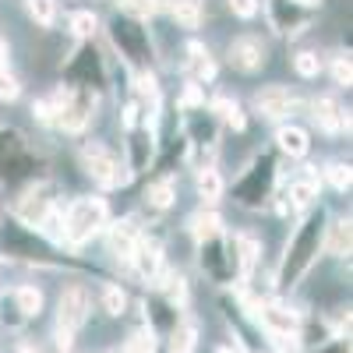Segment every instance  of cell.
Returning <instances> with one entry per match:
<instances>
[{
    "label": "cell",
    "mask_w": 353,
    "mask_h": 353,
    "mask_svg": "<svg viewBox=\"0 0 353 353\" xmlns=\"http://www.w3.org/2000/svg\"><path fill=\"white\" fill-rule=\"evenodd\" d=\"M314 226H318V223L311 219L307 230L301 233L297 241H293V251H290V258H286V265H283V276H279L283 286H293V283L307 272V265H311V258H314V251H318V241H321V230H314Z\"/></svg>",
    "instance_id": "7a4b0ae2"
},
{
    "label": "cell",
    "mask_w": 353,
    "mask_h": 353,
    "mask_svg": "<svg viewBox=\"0 0 353 353\" xmlns=\"http://www.w3.org/2000/svg\"><path fill=\"white\" fill-rule=\"evenodd\" d=\"M258 0H230V11L237 14V18H254L258 14Z\"/></svg>",
    "instance_id": "f546056e"
},
{
    "label": "cell",
    "mask_w": 353,
    "mask_h": 353,
    "mask_svg": "<svg viewBox=\"0 0 353 353\" xmlns=\"http://www.w3.org/2000/svg\"><path fill=\"white\" fill-rule=\"evenodd\" d=\"M194 346H198V329L191 325V321H176L173 325V339H170V353H194Z\"/></svg>",
    "instance_id": "9a60e30c"
},
{
    "label": "cell",
    "mask_w": 353,
    "mask_h": 353,
    "mask_svg": "<svg viewBox=\"0 0 353 353\" xmlns=\"http://www.w3.org/2000/svg\"><path fill=\"white\" fill-rule=\"evenodd\" d=\"M25 8L39 25H53L57 21V0H25Z\"/></svg>",
    "instance_id": "ffe728a7"
},
{
    "label": "cell",
    "mask_w": 353,
    "mask_h": 353,
    "mask_svg": "<svg viewBox=\"0 0 353 353\" xmlns=\"http://www.w3.org/2000/svg\"><path fill=\"white\" fill-rule=\"evenodd\" d=\"M332 78H336V85H350V78H353V71H350V61H339L332 64Z\"/></svg>",
    "instance_id": "1f68e13d"
},
{
    "label": "cell",
    "mask_w": 353,
    "mask_h": 353,
    "mask_svg": "<svg viewBox=\"0 0 353 353\" xmlns=\"http://www.w3.org/2000/svg\"><path fill=\"white\" fill-rule=\"evenodd\" d=\"M124 353H156V339H152V332H149V329L134 332V336L128 339Z\"/></svg>",
    "instance_id": "cb8c5ba5"
},
{
    "label": "cell",
    "mask_w": 353,
    "mask_h": 353,
    "mask_svg": "<svg viewBox=\"0 0 353 353\" xmlns=\"http://www.w3.org/2000/svg\"><path fill=\"white\" fill-rule=\"evenodd\" d=\"M166 293H170V301H173V304H184V301H188V286H184L181 276H173V279H170Z\"/></svg>",
    "instance_id": "4dcf8cb0"
},
{
    "label": "cell",
    "mask_w": 353,
    "mask_h": 353,
    "mask_svg": "<svg viewBox=\"0 0 353 353\" xmlns=\"http://www.w3.org/2000/svg\"><path fill=\"white\" fill-rule=\"evenodd\" d=\"M173 181H159L152 191H149V205H152V209H170V205H173Z\"/></svg>",
    "instance_id": "603a6c76"
},
{
    "label": "cell",
    "mask_w": 353,
    "mask_h": 353,
    "mask_svg": "<svg viewBox=\"0 0 353 353\" xmlns=\"http://www.w3.org/2000/svg\"><path fill=\"white\" fill-rule=\"evenodd\" d=\"M297 4H318V0H297Z\"/></svg>",
    "instance_id": "d590c367"
},
{
    "label": "cell",
    "mask_w": 353,
    "mask_h": 353,
    "mask_svg": "<svg viewBox=\"0 0 353 353\" xmlns=\"http://www.w3.org/2000/svg\"><path fill=\"white\" fill-rule=\"evenodd\" d=\"M276 141H279V149L286 152V156H293V159H301V156H307V134L301 131V128H279V134H276Z\"/></svg>",
    "instance_id": "7c38bea8"
},
{
    "label": "cell",
    "mask_w": 353,
    "mask_h": 353,
    "mask_svg": "<svg viewBox=\"0 0 353 353\" xmlns=\"http://www.w3.org/2000/svg\"><path fill=\"white\" fill-rule=\"evenodd\" d=\"M258 311H261L258 318H261V325H265V332H269V336H297L301 321H297V314L286 311L283 304H261Z\"/></svg>",
    "instance_id": "8992f818"
},
{
    "label": "cell",
    "mask_w": 353,
    "mask_h": 353,
    "mask_svg": "<svg viewBox=\"0 0 353 353\" xmlns=\"http://www.w3.org/2000/svg\"><path fill=\"white\" fill-rule=\"evenodd\" d=\"M106 226V201L103 198H78L64 216V241L81 244Z\"/></svg>",
    "instance_id": "6da1fadb"
},
{
    "label": "cell",
    "mask_w": 353,
    "mask_h": 353,
    "mask_svg": "<svg viewBox=\"0 0 353 353\" xmlns=\"http://www.w3.org/2000/svg\"><path fill=\"white\" fill-rule=\"evenodd\" d=\"M329 254H336V258L350 254V223L346 219L329 226Z\"/></svg>",
    "instance_id": "2e32d148"
},
{
    "label": "cell",
    "mask_w": 353,
    "mask_h": 353,
    "mask_svg": "<svg viewBox=\"0 0 353 353\" xmlns=\"http://www.w3.org/2000/svg\"><path fill=\"white\" fill-rule=\"evenodd\" d=\"M71 32L78 36V39H88L96 32V14L92 11H74L71 14Z\"/></svg>",
    "instance_id": "44dd1931"
},
{
    "label": "cell",
    "mask_w": 353,
    "mask_h": 353,
    "mask_svg": "<svg viewBox=\"0 0 353 353\" xmlns=\"http://www.w3.org/2000/svg\"><path fill=\"white\" fill-rule=\"evenodd\" d=\"M329 181H332L336 191H346V188H350V166H343V163L329 166Z\"/></svg>",
    "instance_id": "f1b7e54d"
},
{
    "label": "cell",
    "mask_w": 353,
    "mask_h": 353,
    "mask_svg": "<svg viewBox=\"0 0 353 353\" xmlns=\"http://www.w3.org/2000/svg\"><path fill=\"white\" fill-rule=\"evenodd\" d=\"M85 163H88V173H92V181L99 188H121L128 181V170L124 163L110 156L103 145H92V149H85Z\"/></svg>",
    "instance_id": "277c9868"
},
{
    "label": "cell",
    "mask_w": 353,
    "mask_h": 353,
    "mask_svg": "<svg viewBox=\"0 0 353 353\" xmlns=\"http://www.w3.org/2000/svg\"><path fill=\"white\" fill-rule=\"evenodd\" d=\"M230 64L237 71H244V74H254L265 64V46L254 36H241L237 43L230 46Z\"/></svg>",
    "instance_id": "5b68a950"
},
{
    "label": "cell",
    "mask_w": 353,
    "mask_h": 353,
    "mask_svg": "<svg viewBox=\"0 0 353 353\" xmlns=\"http://www.w3.org/2000/svg\"><path fill=\"white\" fill-rule=\"evenodd\" d=\"M233 244H237V265H241V272L248 276L254 269V261H258V241L254 237H237Z\"/></svg>",
    "instance_id": "e0dca14e"
},
{
    "label": "cell",
    "mask_w": 353,
    "mask_h": 353,
    "mask_svg": "<svg viewBox=\"0 0 353 353\" xmlns=\"http://www.w3.org/2000/svg\"><path fill=\"white\" fill-rule=\"evenodd\" d=\"M11 301H14V307H18L21 318H36L43 311V290L39 286H18L11 293Z\"/></svg>",
    "instance_id": "8fae6325"
},
{
    "label": "cell",
    "mask_w": 353,
    "mask_h": 353,
    "mask_svg": "<svg viewBox=\"0 0 353 353\" xmlns=\"http://www.w3.org/2000/svg\"><path fill=\"white\" fill-rule=\"evenodd\" d=\"M318 353H350V343L346 339H325L318 346Z\"/></svg>",
    "instance_id": "836d02e7"
},
{
    "label": "cell",
    "mask_w": 353,
    "mask_h": 353,
    "mask_svg": "<svg viewBox=\"0 0 353 353\" xmlns=\"http://www.w3.org/2000/svg\"><path fill=\"white\" fill-rule=\"evenodd\" d=\"M293 68H297V74H301V78H318L321 61H318V53H297V61H293Z\"/></svg>",
    "instance_id": "d4e9b609"
},
{
    "label": "cell",
    "mask_w": 353,
    "mask_h": 353,
    "mask_svg": "<svg viewBox=\"0 0 353 353\" xmlns=\"http://www.w3.org/2000/svg\"><path fill=\"white\" fill-rule=\"evenodd\" d=\"M254 106L261 110V117H283L293 106V96L286 92L283 85H269V88H261V92L254 96Z\"/></svg>",
    "instance_id": "ba28073f"
},
{
    "label": "cell",
    "mask_w": 353,
    "mask_h": 353,
    "mask_svg": "<svg viewBox=\"0 0 353 353\" xmlns=\"http://www.w3.org/2000/svg\"><path fill=\"white\" fill-rule=\"evenodd\" d=\"M18 92H21V85H18V78L8 71V68H0V99H18Z\"/></svg>",
    "instance_id": "4316f807"
},
{
    "label": "cell",
    "mask_w": 353,
    "mask_h": 353,
    "mask_svg": "<svg viewBox=\"0 0 353 353\" xmlns=\"http://www.w3.org/2000/svg\"><path fill=\"white\" fill-rule=\"evenodd\" d=\"M279 353H297V336H269Z\"/></svg>",
    "instance_id": "d6a6232c"
},
{
    "label": "cell",
    "mask_w": 353,
    "mask_h": 353,
    "mask_svg": "<svg viewBox=\"0 0 353 353\" xmlns=\"http://www.w3.org/2000/svg\"><path fill=\"white\" fill-rule=\"evenodd\" d=\"M205 18L201 0H173V21L184 25V28H198Z\"/></svg>",
    "instance_id": "4fadbf2b"
},
{
    "label": "cell",
    "mask_w": 353,
    "mask_h": 353,
    "mask_svg": "<svg viewBox=\"0 0 353 353\" xmlns=\"http://www.w3.org/2000/svg\"><path fill=\"white\" fill-rule=\"evenodd\" d=\"M88 307H92V301H88V290L81 283H71L64 293H61V304H57V325L68 329V332H78L85 321H88Z\"/></svg>",
    "instance_id": "3957f363"
},
{
    "label": "cell",
    "mask_w": 353,
    "mask_h": 353,
    "mask_svg": "<svg viewBox=\"0 0 353 353\" xmlns=\"http://www.w3.org/2000/svg\"><path fill=\"white\" fill-rule=\"evenodd\" d=\"M198 194H201L205 201H216V198L223 194V181H219L216 170H201V173H198Z\"/></svg>",
    "instance_id": "d6986e66"
},
{
    "label": "cell",
    "mask_w": 353,
    "mask_h": 353,
    "mask_svg": "<svg viewBox=\"0 0 353 353\" xmlns=\"http://www.w3.org/2000/svg\"><path fill=\"white\" fill-rule=\"evenodd\" d=\"M138 241H141V233H138V226H134L131 219L110 226V251H113V254L131 258V251H134V244H138Z\"/></svg>",
    "instance_id": "30bf717a"
},
{
    "label": "cell",
    "mask_w": 353,
    "mask_h": 353,
    "mask_svg": "<svg viewBox=\"0 0 353 353\" xmlns=\"http://www.w3.org/2000/svg\"><path fill=\"white\" fill-rule=\"evenodd\" d=\"M314 198H318V181L314 176H297V181L290 184V205L293 209H307Z\"/></svg>",
    "instance_id": "5bb4252c"
},
{
    "label": "cell",
    "mask_w": 353,
    "mask_h": 353,
    "mask_svg": "<svg viewBox=\"0 0 353 353\" xmlns=\"http://www.w3.org/2000/svg\"><path fill=\"white\" fill-rule=\"evenodd\" d=\"M103 311L113 314V318H121V314L128 311V293H124L121 286H106V290H103Z\"/></svg>",
    "instance_id": "ac0fdd59"
},
{
    "label": "cell",
    "mask_w": 353,
    "mask_h": 353,
    "mask_svg": "<svg viewBox=\"0 0 353 353\" xmlns=\"http://www.w3.org/2000/svg\"><path fill=\"white\" fill-rule=\"evenodd\" d=\"M131 261H134L138 276L156 279V276H159V269H163V248H159L156 241H138V244H134V251H131Z\"/></svg>",
    "instance_id": "52a82bcc"
},
{
    "label": "cell",
    "mask_w": 353,
    "mask_h": 353,
    "mask_svg": "<svg viewBox=\"0 0 353 353\" xmlns=\"http://www.w3.org/2000/svg\"><path fill=\"white\" fill-rule=\"evenodd\" d=\"M124 4H128V11L138 14V18H149V14L159 11V0H124Z\"/></svg>",
    "instance_id": "83f0119b"
},
{
    "label": "cell",
    "mask_w": 353,
    "mask_h": 353,
    "mask_svg": "<svg viewBox=\"0 0 353 353\" xmlns=\"http://www.w3.org/2000/svg\"><path fill=\"white\" fill-rule=\"evenodd\" d=\"M191 226H194V233H198V237H205V241H209V237H216V233H219V216H194L191 219Z\"/></svg>",
    "instance_id": "484cf974"
},
{
    "label": "cell",
    "mask_w": 353,
    "mask_h": 353,
    "mask_svg": "<svg viewBox=\"0 0 353 353\" xmlns=\"http://www.w3.org/2000/svg\"><path fill=\"white\" fill-rule=\"evenodd\" d=\"M216 110H219V117L233 128V131H241L244 128V113H241V106L233 103V99H216Z\"/></svg>",
    "instance_id": "7402d4cb"
},
{
    "label": "cell",
    "mask_w": 353,
    "mask_h": 353,
    "mask_svg": "<svg viewBox=\"0 0 353 353\" xmlns=\"http://www.w3.org/2000/svg\"><path fill=\"white\" fill-rule=\"evenodd\" d=\"M4 61H8V43L0 39V68H4Z\"/></svg>",
    "instance_id": "e575fe53"
},
{
    "label": "cell",
    "mask_w": 353,
    "mask_h": 353,
    "mask_svg": "<svg viewBox=\"0 0 353 353\" xmlns=\"http://www.w3.org/2000/svg\"><path fill=\"white\" fill-rule=\"evenodd\" d=\"M314 121H318V128H325V131H343V128H350V121H346V113H343V106L336 103V99H329V96H321V99H314Z\"/></svg>",
    "instance_id": "9c48e42d"
}]
</instances>
